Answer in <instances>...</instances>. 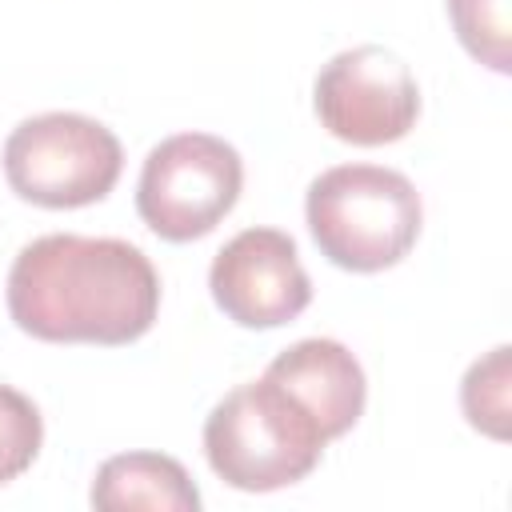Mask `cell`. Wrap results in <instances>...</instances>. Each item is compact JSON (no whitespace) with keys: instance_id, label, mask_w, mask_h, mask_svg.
<instances>
[{"instance_id":"6da1fadb","label":"cell","mask_w":512,"mask_h":512,"mask_svg":"<svg viewBox=\"0 0 512 512\" xmlns=\"http://www.w3.org/2000/svg\"><path fill=\"white\" fill-rule=\"evenodd\" d=\"M160 308L152 260L116 236L52 232L24 244L8 272V312L48 344H132Z\"/></svg>"},{"instance_id":"7a4b0ae2","label":"cell","mask_w":512,"mask_h":512,"mask_svg":"<svg viewBox=\"0 0 512 512\" xmlns=\"http://www.w3.org/2000/svg\"><path fill=\"white\" fill-rule=\"evenodd\" d=\"M328 436L272 376L232 388L204 420L212 472L240 492H276L304 480Z\"/></svg>"},{"instance_id":"3957f363","label":"cell","mask_w":512,"mask_h":512,"mask_svg":"<svg viewBox=\"0 0 512 512\" xmlns=\"http://www.w3.org/2000/svg\"><path fill=\"white\" fill-rule=\"evenodd\" d=\"M304 216L316 248L348 272H380L408 256L420 236L412 180L380 164H340L308 184Z\"/></svg>"},{"instance_id":"277c9868","label":"cell","mask_w":512,"mask_h":512,"mask_svg":"<svg viewBox=\"0 0 512 512\" xmlns=\"http://www.w3.org/2000/svg\"><path fill=\"white\" fill-rule=\"evenodd\" d=\"M124 148L112 128L80 112H44L12 128L4 176L16 196L40 208H84L112 192Z\"/></svg>"},{"instance_id":"5b68a950","label":"cell","mask_w":512,"mask_h":512,"mask_svg":"<svg viewBox=\"0 0 512 512\" xmlns=\"http://www.w3.org/2000/svg\"><path fill=\"white\" fill-rule=\"evenodd\" d=\"M240 184L244 164L228 140L208 132H180L148 152L136 184V212L156 236L184 244L208 236L232 212Z\"/></svg>"},{"instance_id":"8992f818","label":"cell","mask_w":512,"mask_h":512,"mask_svg":"<svg viewBox=\"0 0 512 512\" xmlns=\"http://www.w3.org/2000/svg\"><path fill=\"white\" fill-rule=\"evenodd\" d=\"M320 124L360 148L392 144L408 136L420 116V88L412 68L380 44H356L336 52L312 88Z\"/></svg>"},{"instance_id":"52a82bcc","label":"cell","mask_w":512,"mask_h":512,"mask_svg":"<svg viewBox=\"0 0 512 512\" xmlns=\"http://www.w3.org/2000/svg\"><path fill=\"white\" fill-rule=\"evenodd\" d=\"M212 300L240 328H280L296 320L312 300V280L296 256V244L280 228L236 232L208 268Z\"/></svg>"},{"instance_id":"ba28073f","label":"cell","mask_w":512,"mask_h":512,"mask_svg":"<svg viewBox=\"0 0 512 512\" xmlns=\"http://www.w3.org/2000/svg\"><path fill=\"white\" fill-rule=\"evenodd\" d=\"M264 376H272L288 396H296V404L320 424L328 440L344 436L364 412V368L340 340H296L268 364Z\"/></svg>"},{"instance_id":"9c48e42d","label":"cell","mask_w":512,"mask_h":512,"mask_svg":"<svg viewBox=\"0 0 512 512\" xmlns=\"http://www.w3.org/2000/svg\"><path fill=\"white\" fill-rule=\"evenodd\" d=\"M92 504L100 512H196L200 492L180 460L164 452H124L100 464L92 480Z\"/></svg>"},{"instance_id":"30bf717a","label":"cell","mask_w":512,"mask_h":512,"mask_svg":"<svg viewBox=\"0 0 512 512\" xmlns=\"http://www.w3.org/2000/svg\"><path fill=\"white\" fill-rule=\"evenodd\" d=\"M460 404L472 428H480L492 440H508V416H512V348L500 344L484 360H476L460 384Z\"/></svg>"},{"instance_id":"8fae6325","label":"cell","mask_w":512,"mask_h":512,"mask_svg":"<svg viewBox=\"0 0 512 512\" xmlns=\"http://www.w3.org/2000/svg\"><path fill=\"white\" fill-rule=\"evenodd\" d=\"M460 44L492 72L512 68V8L508 0H448Z\"/></svg>"},{"instance_id":"7c38bea8","label":"cell","mask_w":512,"mask_h":512,"mask_svg":"<svg viewBox=\"0 0 512 512\" xmlns=\"http://www.w3.org/2000/svg\"><path fill=\"white\" fill-rule=\"evenodd\" d=\"M40 440H44V420L36 404L24 392L0 384V484L32 468Z\"/></svg>"}]
</instances>
